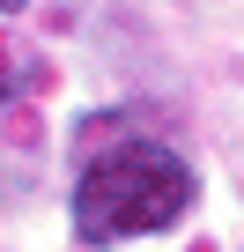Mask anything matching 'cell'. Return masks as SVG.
<instances>
[{"label":"cell","mask_w":244,"mask_h":252,"mask_svg":"<svg viewBox=\"0 0 244 252\" xmlns=\"http://www.w3.org/2000/svg\"><path fill=\"white\" fill-rule=\"evenodd\" d=\"M200 200L192 163L170 141L148 134H118L111 149H96L74 178V237L81 245H126V237H156L170 222H185V208Z\"/></svg>","instance_id":"1"},{"label":"cell","mask_w":244,"mask_h":252,"mask_svg":"<svg viewBox=\"0 0 244 252\" xmlns=\"http://www.w3.org/2000/svg\"><path fill=\"white\" fill-rule=\"evenodd\" d=\"M0 8H30V0H0Z\"/></svg>","instance_id":"2"}]
</instances>
